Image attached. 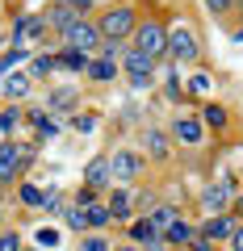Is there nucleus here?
<instances>
[{"mask_svg":"<svg viewBox=\"0 0 243 251\" xmlns=\"http://www.w3.org/2000/svg\"><path fill=\"white\" fill-rule=\"evenodd\" d=\"M231 251H243V226H235V234H231Z\"/></svg>","mask_w":243,"mask_h":251,"instance_id":"obj_34","label":"nucleus"},{"mask_svg":"<svg viewBox=\"0 0 243 251\" xmlns=\"http://www.w3.org/2000/svg\"><path fill=\"white\" fill-rule=\"evenodd\" d=\"M34 239L42 243V247H59V230H46V226H42V230L34 234Z\"/></svg>","mask_w":243,"mask_h":251,"instance_id":"obj_27","label":"nucleus"},{"mask_svg":"<svg viewBox=\"0 0 243 251\" xmlns=\"http://www.w3.org/2000/svg\"><path fill=\"white\" fill-rule=\"evenodd\" d=\"M135 239H138V243H155V239H160L155 226H151V218H147V222H135Z\"/></svg>","mask_w":243,"mask_h":251,"instance_id":"obj_22","label":"nucleus"},{"mask_svg":"<svg viewBox=\"0 0 243 251\" xmlns=\"http://www.w3.org/2000/svg\"><path fill=\"white\" fill-rule=\"evenodd\" d=\"M0 251H21V239L17 234H0Z\"/></svg>","mask_w":243,"mask_h":251,"instance_id":"obj_28","label":"nucleus"},{"mask_svg":"<svg viewBox=\"0 0 243 251\" xmlns=\"http://www.w3.org/2000/svg\"><path fill=\"white\" fill-rule=\"evenodd\" d=\"M84 251H109V243L105 239H88V243H84Z\"/></svg>","mask_w":243,"mask_h":251,"instance_id":"obj_33","label":"nucleus"},{"mask_svg":"<svg viewBox=\"0 0 243 251\" xmlns=\"http://www.w3.org/2000/svg\"><path fill=\"white\" fill-rule=\"evenodd\" d=\"M151 63H155V59H147V54H138V50L126 54V75H130V84H135V88H147V84L155 80Z\"/></svg>","mask_w":243,"mask_h":251,"instance_id":"obj_5","label":"nucleus"},{"mask_svg":"<svg viewBox=\"0 0 243 251\" xmlns=\"http://www.w3.org/2000/svg\"><path fill=\"white\" fill-rule=\"evenodd\" d=\"M138 54H147V59L168 54V29L155 25V21H143V25H138Z\"/></svg>","mask_w":243,"mask_h":251,"instance_id":"obj_2","label":"nucleus"},{"mask_svg":"<svg viewBox=\"0 0 243 251\" xmlns=\"http://www.w3.org/2000/svg\"><path fill=\"white\" fill-rule=\"evenodd\" d=\"M201 134H206V130H201V122H197V117H180V122H176V138H180V143H201Z\"/></svg>","mask_w":243,"mask_h":251,"instance_id":"obj_10","label":"nucleus"},{"mask_svg":"<svg viewBox=\"0 0 243 251\" xmlns=\"http://www.w3.org/2000/svg\"><path fill=\"white\" fill-rule=\"evenodd\" d=\"M206 9L210 13H222V9H231V0H206Z\"/></svg>","mask_w":243,"mask_h":251,"instance_id":"obj_35","label":"nucleus"},{"mask_svg":"<svg viewBox=\"0 0 243 251\" xmlns=\"http://www.w3.org/2000/svg\"><path fill=\"white\" fill-rule=\"evenodd\" d=\"M147 143H151V151H155V155H168V147H163V134H151Z\"/></svg>","mask_w":243,"mask_h":251,"instance_id":"obj_32","label":"nucleus"},{"mask_svg":"<svg viewBox=\"0 0 243 251\" xmlns=\"http://www.w3.org/2000/svg\"><path fill=\"white\" fill-rule=\"evenodd\" d=\"M97 29H101V38H109V42H122V38L135 29V13L117 4V9H109L105 17H101V25H97Z\"/></svg>","mask_w":243,"mask_h":251,"instance_id":"obj_1","label":"nucleus"},{"mask_svg":"<svg viewBox=\"0 0 243 251\" xmlns=\"http://www.w3.org/2000/svg\"><path fill=\"white\" fill-rule=\"evenodd\" d=\"M84 218H88V226H105V222H109V205H97V201H84Z\"/></svg>","mask_w":243,"mask_h":251,"instance_id":"obj_14","label":"nucleus"},{"mask_svg":"<svg viewBox=\"0 0 243 251\" xmlns=\"http://www.w3.org/2000/svg\"><path fill=\"white\" fill-rule=\"evenodd\" d=\"M17 163H21V147L17 143H0V180H13Z\"/></svg>","mask_w":243,"mask_h":251,"instance_id":"obj_9","label":"nucleus"},{"mask_svg":"<svg viewBox=\"0 0 243 251\" xmlns=\"http://www.w3.org/2000/svg\"><path fill=\"white\" fill-rule=\"evenodd\" d=\"M63 38H67V50H80V54H88L92 46L101 42V29L92 25V21H76L72 29H63Z\"/></svg>","mask_w":243,"mask_h":251,"instance_id":"obj_3","label":"nucleus"},{"mask_svg":"<svg viewBox=\"0 0 243 251\" xmlns=\"http://www.w3.org/2000/svg\"><path fill=\"white\" fill-rule=\"evenodd\" d=\"M21 201H26V205H42L46 197H42V193H38L34 184H26V188H21Z\"/></svg>","mask_w":243,"mask_h":251,"instance_id":"obj_26","label":"nucleus"},{"mask_svg":"<svg viewBox=\"0 0 243 251\" xmlns=\"http://www.w3.org/2000/svg\"><path fill=\"white\" fill-rule=\"evenodd\" d=\"M239 214H243V197H239Z\"/></svg>","mask_w":243,"mask_h":251,"instance_id":"obj_39","label":"nucleus"},{"mask_svg":"<svg viewBox=\"0 0 243 251\" xmlns=\"http://www.w3.org/2000/svg\"><path fill=\"white\" fill-rule=\"evenodd\" d=\"M168 54H172V59H180V63L197 54V38H193L189 25H180V29H172V34H168Z\"/></svg>","mask_w":243,"mask_h":251,"instance_id":"obj_4","label":"nucleus"},{"mask_svg":"<svg viewBox=\"0 0 243 251\" xmlns=\"http://www.w3.org/2000/svg\"><path fill=\"white\" fill-rule=\"evenodd\" d=\"M210 88V75H193V92H206Z\"/></svg>","mask_w":243,"mask_h":251,"instance_id":"obj_36","label":"nucleus"},{"mask_svg":"<svg viewBox=\"0 0 243 251\" xmlns=\"http://www.w3.org/2000/svg\"><path fill=\"white\" fill-rule=\"evenodd\" d=\"M34 126H38V134H42V138L59 134V126H54V122H51V117H46V113H34Z\"/></svg>","mask_w":243,"mask_h":251,"instance_id":"obj_23","label":"nucleus"},{"mask_svg":"<svg viewBox=\"0 0 243 251\" xmlns=\"http://www.w3.org/2000/svg\"><path fill=\"white\" fill-rule=\"evenodd\" d=\"M109 218H113V222H126V218H130V193H113V201H109Z\"/></svg>","mask_w":243,"mask_h":251,"instance_id":"obj_12","label":"nucleus"},{"mask_svg":"<svg viewBox=\"0 0 243 251\" xmlns=\"http://www.w3.org/2000/svg\"><path fill=\"white\" fill-rule=\"evenodd\" d=\"M67 222H72L76 230H84V226H88V218H84V205H80V209H72V214H67Z\"/></svg>","mask_w":243,"mask_h":251,"instance_id":"obj_29","label":"nucleus"},{"mask_svg":"<svg viewBox=\"0 0 243 251\" xmlns=\"http://www.w3.org/2000/svg\"><path fill=\"white\" fill-rule=\"evenodd\" d=\"M138 172H143V159H138V155H130V151H117L113 159H109V176H117L122 184H126V180H135Z\"/></svg>","mask_w":243,"mask_h":251,"instance_id":"obj_6","label":"nucleus"},{"mask_svg":"<svg viewBox=\"0 0 243 251\" xmlns=\"http://www.w3.org/2000/svg\"><path fill=\"white\" fill-rule=\"evenodd\" d=\"M59 63H63V67H72V72H88V59H84L80 50H63V54H59Z\"/></svg>","mask_w":243,"mask_h":251,"instance_id":"obj_19","label":"nucleus"},{"mask_svg":"<svg viewBox=\"0 0 243 251\" xmlns=\"http://www.w3.org/2000/svg\"><path fill=\"white\" fill-rule=\"evenodd\" d=\"M42 29H46L42 17H21V21H17V38H38Z\"/></svg>","mask_w":243,"mask_h":251,"instance_id":"obj_15","label":"nucleus"},{"mask_svg":"<svg viewBox=\"0 0 243 251\" xmlns=\"http://www.w3.org/2000/svg\"><path fill=\"white\" fill-rule=\"evenodd\" d=\"M231 201V180H218V184H210L206 188V197H201V205L210 209V214H218V209Z\"/></svg>","mask_w":243,"mask_h":251,"instance_id":"obj_8","label":"nucleus"},{"mask_svg":"<svg viewBox=\"0 0 243 251\" xmlns=\"http://www.w3.org/2000/svg\"><path fill=\"white\" fill-rule=\"evenodd\" d=\"M172 222H176V214H172V209H151V226H155V234L168 230Z\"/></svg>","mask_w":243,"mask_h":251,"instance_id":"obj_20","label":"nucleus"},{"mask_svg":"<svg viewBox=\"0 0 243 251\" xmlns=\"http://www.w3.org/2000/svg\"><path fill=\"white\" fill-rule=\"evenodd\" d=\"M92 126H97V117H92V113H80V117H76V130H84V134H88Z\"/></svg>","mask_w":243,"mask_h":251,"instance_id":"obj_30","label":"nucleus"},{"mask_svg":"<svg viewBox=\"0 0 243 251\" xmlns=\"http://www.w3.org/2000/svg\"><path fill=\"white\" fill-rule=\"evenodd\" d=\"M17 126V109H9V113H0V130H13Z\"/></svg>","mask_w":243,"mask_h":251,"instance_id":"obj_31","label":"nucleus"},{"mask_svg":"<svg viewBox=\"0 0 243 251\" xmlns=\"http://www.w3.org/2000/svg\"><path fill=\"white\" fill-rule=\"evenodd\" d=\"M88 75H92V80H113V75H117V63L113 59H92L88 63Z\"/></svg>","mask_w":243,"mask_h":251,"instance_id":"obj_13","label":"nucleus"},{"mask_svg":"<svg viewBox=\"0 0 243 251\" xmlns=\"http://www.w3.org/2000/svg\"><path fill=\"white\" fill-rule=\"evenodd\" d=\"M54 63H59V59H51V54H42V59H34V63H29V75H46V72L54 67Z\"/></svg>","mask_w":243,"mask_h":251,"instance_id":"obj_24","label":"nucleus"},{"mask_svg":"<svg viewBox=\"0 0 243 251\" xmlns=\"http://www.w3.org/2000/svg\"><path fill=\"white\" fill-rule=\"evenodd\" d=\"M231 234H235V218L214 214L206 222V230H201V239H206V243H231Z\"/></svg>","mask_w":243,"mask_h":251,"instance_id":"obj_7","label":"nucleus"},{"mask_svg":"<svg viewBox=\"0 0 243 251\" xmlns=\"http://www.w3.org/2000/svg\"><path fill=\"white\" fill-rule=\"evenodd\" d=\"M46 25H54V29H72V25H76V9H72V4H59V9H51Z\"/></svg>","mask_w":243,"mask_h":251,"instance_id":"obj_11","label":"nucleus"},{"mask_svg":"<svg viewBox=\"0 0 243 251\" xmlns=\"http://www.w3.org/2000/svg\"><path fill=\"white\" fill-rule=\"evenodd\" d=\"M201 117H206V126H222V122H226V113H222L218 105H206V113H201Z\"/></svg>","mask_w":243,"mask_h":251,"instance_id":"obj_25","label":"nucleus"},{"mask_svg":"<svg viewBox=\"0 0 243 251\" xmlns=\"http://www.w3.org/2000/svg\"><path fill=\"white\" fill-rule=\"evenodd\" d=\"M84 176H88V184H105V180H109V159L88 163V172H84Z\"/></svg>","mask_w":243,"mask_h":251,"instance_id":"obj_18","label":"nucleus"},{"mask_svg":"<svg viewBox=\"0 0 243 251\" xmlns=\"http://www.w3.org/2000/svg\"><path fill=\"white\" fill-rule=\"evenodd\" d=\"M67 4H72V9L80 13V9H88V4H97V0H67Z\"/></svg>","mask_w":243,"mask_h":251,"instance_id":"obj_37","label":"nucleus"},{"mask_svg":"<svg viewBox=\"0 0 243 251\" xmlns=\"http://www.w3.org/2000/svg\"><path fill=\"white\" fill-rule=\"evenodd\" d=\"M147 251H168V247H163V243L155 239V243H147Z\"/></svg>","mask_w":243,"mask_h":251,"instance_id":"obj_38","label":"nucleus"},{"mask_svg":"<svg viewBox=\"0 0 243 251\" xmlns=\"http://www.w3.org/2000/svg\"><path fill=\"white\" fill-rule=\"evenodd\" d=\"M72 105H76V88H59L51 97V109H72Z\"/></svg>","mask_w":243,"mask_h":251,"instance_id":"obj_21","label":"nucleus"},{"mask_svg":"<svg viewBox=\"0 0 243 251\" xmlns=\"http://www.w3.org/2000/svg\"><path fill=\"white\" fill-rule=\"evenodd\" d=\"M189 239H193V226H189V222H180V218H176V222L168 226V243H189Z\"/></svg>","mask_w":243,"mask_h":251,"instance_id":"obj_17","label":"nucleus"},{"mask_svg":"<svg viewBox=\"0 0 243 251\" xmlns=\"http://www.w3.org/2000/svg\"><path fill=\"white\" fill-rule=\"evenodd\" d=\"M26 88H29V80H26V75H9V80H4V92H9V97L13 100H21V97H26Z\"/></svg>","mask_w":243,"mask_h":251,"instance_id":"obj_16","label":"nucleus"}]
</instances>
